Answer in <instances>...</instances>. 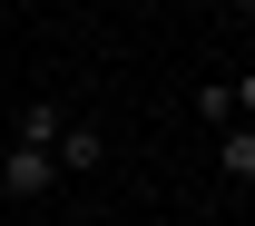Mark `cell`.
I'll return each instance as SVG.
<instances>
[{
	"label": "cell",
	"mask_w": 255,
	"mask_h": 226,
	"mask_svg": "<svg viewBox=\"0 0 255 226\" xmlns=\"http://www.w3.org/2000/svg\"><path fill=\"white\" fill-rule=\"evenodd\" d=\"M49 187H59V148L10 138V148H0V197H49Z\"/></svg>",
	"instance_id": "1"
},
{
	"label": "cell",
	"mask_w": 255,
	"mask_h": 226,
	"mask_svg": "<svg viewBox=\"0 0 255 226\" xmlns=\"http://www.w3.org/2000/svg\"><path fill=\"white\" fill-rule=\"evenodd\" d=\"M216 177H236V187H255V118H236V128H216Z\"/></svg>",
	"instance_id": "2"
},
{
	"label": "cell",
	"mask_w": 255,
	"mask_h": 226,
	"mask_svg": "<svg viewBox=\"0 0 255 226\" xmlns=\"http://www.w3.org/2000/svg\"><path fill=\"white\" fill-rule=\"evenodd\" d=\"M59 128H69L59 98H20V118H10V138H30V148H59Z\"/></svg>",
	"instance_id": "3"
},
{
	"label": "cell",
	"mask_w": 255,
	"mask_h": 226,
	"mask_svg": "<svg viewBox=\"0 0 255 226\" xmlns=\"http://www.w3.org/2000/svg\"><path fill=\"white\" fill-rule=\"evenodd\" d=\"M98 158H108V138H98L89 118H69V128H59V177H89Z\"/></svg>",
	"instance_id": "4"
},
{
	"label": "cell",
	"mask_w": 255,
	"mask_h": 226,
	"mask_svg": "<svg viewBox=\"0 0 255 226\" xmlns=\"http://www.w3.org/2000/svg\"><path fill=\"white\" fill-rule=\"evenodd\" d=\"M196 128H206V138L236 128V89H226V79H206V89H196Z\"/></svg>",
	"instance_id": "5"
},
{
	"label": "cell",
	"mask_w": 255,
	"mask_h": 226,
	"mask_svg": "<svg viewBox=\"0 0 255 226\" xmlns=\"http://www.w3.org/2000/svg\"><path fill=\"white\" fill-rule=\"evenodd\" d=\"M226 89H236V118H255V69H246V79H226Z\"/></svg>",
	"instance_id": "6"
}]
</instances>
